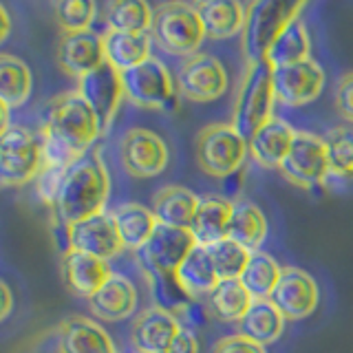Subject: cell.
Returning <instances> with one entry per match:
<instances>
[{
  "mask_svg": "<svg viewBox=\"0 0 353 353\" xmlns=\"http://www.w3.org/2000/svg\"><path fill=\"white\" fill-rule=\"evenodd\" d=\"M66 250L82 252L102 261L117 256L124 245H121V239L117 234L113 214L99 212L80 221V223L69 225L66 228Z\"/></svg>",
  "mask_w": 353,
  "mask_h": 353,
  "instance_id": "cell-15",
  "label": "cell"
},
{
  "mask_svg": "<svg viewBox=\"0 0 353 353\" xmlns=\"http://www.w3.org/2000/svg\"><path fill=\"white\" fill-rule=\"evenodd\" d=\"M75 91L95 113L99 128L104 132L113 124L117 108L121 104V99H124V80H121V73L113 69L108 62H104L95 71L80 77Z\"/></svg>",
  "mask_w": 353,
  "mask_h": 353,
  "instance_id": "cell-11",
  "label": "cell"
},
{
  "mask_svg": "<svg viewBox=\"0 0 353 353\" xmlns=\"http://www.w3.org/2000/svg\"><path fill=\"white\" fill-rule=\"evenodd\" d=\"M194 7L208 38H232L243 31V25H245V5L236 3V0H203Z\"/></svg>",
  "mask_w": 353,
  "mask_h": 353,
  "instance_id": "cell-27",
  "label": "cell"
},
{
  "mask_svg": "<svg viewBox=\"0 0 353 353\" xmlns=\"http://www.w3.org/2000/svg\"><path fill=\"white\" fill-rule=\"evenodd\" d=\"M212 353H268V351H265V347L256 345V342L236 334V336H228L223 340H219Z\"/></svg>",
  "mask_w": 353,
  "mask_h": 353,
  "instance_id": "cell-41",
  "label": "cell"
},
{
  "mask_svg": "<svg viewBox=\"0 0 353 353\" xmlns=\"http://www.w3.org/2000/svg\"><path fill=\"white\" fill-rule=\"evenodd\" d=\"M176 91L192 102H212L228 91V73L214 55L194 53L181 64Z\"/></svg>",
  "mask_w": 353,
  "mask_h": 353,
  "instance_id": "cell-13",
  "label": "cell"
},
{
  "mask_svg": "<svg viewBox=\"0 0 353 353\" xmlns=\"http://www.w3.org/2000/svg\"><path fill=\"white\" fill-rule=\"evenodd\" d=\"M11 309H14V294H11L5 281H0V323L9 318Z\"/></svg>",
  "mask_w": 353,
  "mask_h": 353,
  "instance_id": "cell-43",
  "label": "cell"
},
{
  "mask_svg": "<svg viewBox=\"0 0 353 353\" xmlns=\"http://www.w3.org/2000/svg\"><path fill=\"white\" fill-rule=\"evenodd\" d=\"M281 270L283 268L270 254L254 252L239 281L245 285V290L250 292L252 298H270L276 283L281 279Z\"/></svg>",
  "mask_w": 353,
  "mask_h": 353,
  "instance_id": "cell-34",
  "label": "cell"
},
{
  "mask_svg": "<svg viewBox=\"0 0 353 353\" xmlns=\"http://www.w3.org/2000/svg\"><path fill=\"white\" fill-rule=\"evenodd\" d=\"M88 307L93 316L108 320V323H119L135 314L137 290L126 276L110 274V279L88 298Z\"/></svg>",
  "mask_w": 353,
  "mask_h": 353,
  "instance_id": "cell-21",
  "label": "cell"
},
{
  "mask_svg": "<svg viewBox=\"0 0 353 353\" xmlns=\"http://www.w3.org/2000/svg\"><path fill=\"white\" fill-rule=\"evenodd\" d=\"M294 137L296 130L287 121L274 117L254 132V137L248 141V148L256 163L265 165V168H281L283 159L294 143Z\"/></svg>",
  "mask_w": 353,
  "mask_h": 353,
  "instance_id": "cell-22",
  "label": "cell"
},
{
  "mask_svg": "<svg viewBox=\"0 0 353 353\" xmlns=\"http://www.w3.org/2000/svg\"><path fill=\"white\" fill-rule=\"evenodd\" d=\"M281 172L287 181L301 188L323 183L329 174L325 139L314 135V132L296 130L292 148L281 163Z\"/></svg>",
  "mask_w": 353,
  "mask_h": 353,
  "instance_id": "cell-9",
  "label": "cell"
},
{
  "mask_svg": "<svg viewBox=\"0 0 353 353\" xmlns=\"http://www.w3.org/2000/svg\"><path fill=\"white\" fill-rule=\"evenodd\" d=\"M58 353H117V347L95 320L71 316L58 327Z\"/></svg>",
  "mask_w": 353,
  "mask_h": 353,
  "instance_id": "cell-20",
  "label": "cell"
},
{
  "mask_svg": "<svg viewBox=\"0 0 353 353\" xmlns=\"http://www.w3.org/2000/svg\"><path fill=\"white\" fill-rule=\"evenodd\" d=\"M104 42V60L126 73L135 66L150 60V33H126V31H106Z\"/></svg>",
  "mask_w": 353,
  "mask_h": 353,
  "instance_id": "cell-24",
  "label": "cell"
},
{
  "mask_svg": "<svg viewBox=\"0 0 353 353\" xmlns=\"http://www.w3.org/2000/svg\"><path fill=\"white\" fill-rule=\"evenodd\" d=\"M270 301L285 316V320H303L316 312L320 292L316 281L307 272L287 265L281 270V279L276 283Z\"/></svg>",
  "mask_w": 353,
  "mask_h": 353,
  "instance_id": "cell-16",
  "label": "cell"
},
{
  "mask_svg": "<svg viewBox=\"0 0 353 353\" xmlns=\"http://www.w3.org/2000/svg\"><path fill=\"white\" fill-rule=\"evenodd\" d=\"M42 170V143L27 128L9 126L0 135V183L25 185Z\"/></svg>",
  "mask_w": 353,
  "mask_h": 353,
  "instance_id": "cell-8",
  "label": "cell"
},
{
  "mask_svg": "<svg viewBox=\"0 0 353 353\" xmlns=\"http://www.w3.org/2000/svg\"><path fill=\"white\" fill-rule=\"evenodd\" d=\"M179 329V318L172 312L161 307H150L135 318L130 329V340L139 353H168Z\"/></svg>",
  "mask_w": 353,
  "mask_h": 353,
  "instance_id": "cell-18",
  "label": "cell"
},
{
  "mask_svg": "<svg viewBox=\"0 0 353 353\" xmlns=\"http://www.w3.org/2000/svg\"><path fill=\"white\" fill-rule=\"evenodd\" d=\"M110 194V176L97 150L86 152L64 172L60 192L51 208L55 223L66 230L73 223L104 212Z\"/></svg>",
  "mask_w": 353,
  "mask_h": 353,
  "instance_id": "cell-2",
  "label": "cell"
},
{
  "mask_svg": "<svg viewBox=\"0 0 353 353\" xmlns=\"http://www.w3.org/2000/svg\"><path fill=\"white\" fill-rule=\"evenodd\" d=\"M323 139L327 148L329 172L342 176V179H353V128H331Z\"/></svg>",
  "mask_w": 353,
  "mask_h": 353,
  "instance_id": "cell-36",
  "label": "cell"
},
{
  "mask_svg": "<svg viewBox=\"0 0 353 353\" xmlns=\"http://www.w3.org/2000/svg\"><path fill=\"white\" fill-rule=\"evenodd\" d=\"M248 152V141L232 124H210L196 137L199 168L216 179L234 174L245 161Z\"/></svg>",
  "mask_w": 353,
  "mask_h": 353,
  "instance_id": "cell-6",
  "label": "cell"
},
{
  "mask_svg": "<svg viewBox=\"0 0 353 353\" xmlns=\"http://www.w3.org/2000/svg\"><path fill=\"white\" fill-rule=\"evenodd\" d=\"M194 248L196 241L190 230L159 223L154 228L148 243L137 254H139V263L143 265V272L176 274L179 265Z\"/></svg>",
  "mask_w": 353,
  "mask_h": 353,
  "instance_id": "cell-12",
  "label": "cell"
},
{
  "mask_svg": "<svg viewBox=\"0 0 353 353\" xmlns=\"http://www.w3.org/2000/svg\"><path fill=\"white\" fill-rule=\"evenodd\" d=\"M168 353H199V340L194 336V331L181 327L179 334L174 336Z\"/></svg>",
  "mask_w": 353,
  "mask_h": 353,
  "instance_id": "cell-42",
  "label": "cell"
},
{
  "mask_svg": "<svg viewBox=\"0 0 353 353\" xmlns=\"http://www.w3.org/2000/svg\"><path fill=\"white\" fill-rule=\"evenodd\" d=\"M199 199L192 190L181 185H168L154 194L152 201V214L157 219V223L190 230L194 212L199 208Z\"/></svg>",
  "mask_w": 353,
  "mask_h": 353,
  "instance_id": "cell-26",
  "label": "cell"
},
{
  "mask_svg": "<svg viewBox=\"0 0 353 353\" xmlns=\"http://www.w3.org/2000/svg\"><path fill=\"white\" fill-rule=\"evenodd\" d=\"M232 210H234V203H230L223 196H205L199 201V208L190 225L196 245L208 248L228 239Z\"/></svg>",
  "mask_w": 353,
  "mask_h": 353,
  "instance_id": "cell-23",
  "label": "cell"
},
{
  "mask_svg": "<svg viewBox=\"0 0 353 353\" xmlns=\"http://www.w3.org/2000/svg\"><path fill=\"white\" fill-rule=\"evenodd\" d=\"M176 281H179L185 296L190 298V301H194V298L203 294H212L221 279L212 261H210L208 250L196 245L179 265V270H176Z\"/></svg>",
  "mask_w": 353,
  "mask_h": 353,
  "instance_id": "cell-29",
  "label": "cell"
},
{
  "mask_svg": "<svg viewBox=\"0 0 353 353\" xmlns=\"http://www.w3.org/2000/svg\"><path fill=\"white\" fill-rule=\"evenodd\" d=\"M102 135L95 113L77 91L58 95L47 106L38 139L42 143V168H69Z\"/></svg>",
  "mask_w": 353,
  "mask_h": 353,
  "instance_id": "cell-1",
  "label": "cell"
},
{
  "mask_svg": "<svg viewBox=\"0 0 353 353\" xmlns=\"http://www.w3.org/2000/svg\"><path fill=\"white\" fill-rule=\"evenodd\" d=\"M305 9L303 0H256L245 7V25H243L241 49L248 64L265 62L274 40L292 20L301 18Z\"/></svg>",
  "mask_w": 353,
  "mask_h": 353,
  "instance_id": "cell-3",
  "label": "cell"
},
{
  "mask_svg": "<svg viewBox=\"0 0 353 353\" xmlns=\"http://www.w3.org/2000/svg\"><path fill=\"white\" fill-rule=\"evenodd\" d=\"M121 80H124V97L130 104L157 110L176 108L179 91L161 60L150 58L135 69L121 73Z\"/></svg>",
  "mask_w": 353,
  "mask_h": 353,
  "instance_id": "cell-7",
  "label": "cell"
},
{
  "mask_svg": "<svg viewBox=\"0 0 353 353\" xmlns=\"http://www.w3.org/2000/svg\"><path fill=\"white\" fill-rule=\"evenodd\" d=\"M309 51H312L309 31L305 27V22L301 18H296L283 29L281 36L274 40L265 62H268L272 69H279V66H290V64L309 60Z\"/></svg>",
  "mask_w": 353,
  "mask_h": 353,
  "instance_id": "cell-31",
  "label": "cell"
},
{
  "mask_svg": "<svg viewBox=\"0 0 353 353\" xmlns=\"http://www.w3.org/2000/svg\"><path fill=\"white\" fill-rule=\"evenodd\" d=\"M64 172L66 168H42L36 176V192L40 196V201L44 205L53 208L55 199H58L60 192V185L64 179Z\"/></svg>",
  "mask_w": 353,
  "mask_h": 353,
  "instance_id": "cell-39",
  "label": "cell"
},
{
  "mask_svg": "<svg viewBox=\"0 0 353 353\" xmlns=\"http://www.w3.org/2000/svg\"><path fill=\"white\" fill-rule=\"evenodd\" d=\"M274 77L272 66L268 62L248 64L243 80L239 84L234 99V121L232 126L239 130V135L250 141L263 124L274 119Z\"/></svg>",
  "mask_w": 353,
  "mask_h": 353,
  "instance_id": "cell-4",
  "label": "cell"
},
{
  "mask_svg": "<svg viewBox=\"0 0 353 353\" xmlns=\"http://www.w3.org/2000/svg\"><path fill=\"white\" fill-rule=\"evenodd\" d=\"M9 128V108L0 102V135Z\"/></svg>",
  "mask_w": 353,
  "mask_h": 353,
  "instance_id": "cell-45",
  "label": "cell"
},
{
  "mask_svg": "<svg viewBox=\"0 0 353 353\" xmlns=\"http://www.w3.org/2000/svg\"><path fill=\"white\" fill-rule=\"evenodd\" d=\"M119 157L121 165L130 176L152 179V176H159L165 170L170 152L157 132L148 128H130L121 137Z\"/></svg>",
  "mask_w": 353,
  "mask_h": 353,
  "instance_id": "cell-10",
  "label": "cell"
},
{
  "mask_svg": "<svg viewBox=\"0 0 353 353\" xmlns=\"http://www.w3.org/2000/svg\"><path fill=\"white\" fill-rule=\"evenodd\" d=\"M110 214H113L121 245H124V250H132V252H139L146 245L154 228L159 225L157 219L152 214V210L143 208L139 203H124L115 208Z\"/></svg>",
  "mask_w": 353,
  "mask_h": 353,
  "instance_id": "cell-28",
  "label": "cell"
},
{
  "mask_svg": "<svg viewBox=\"0 0 353 353\" xmlns=\"http://www.w3.org/2000/svg\"><path fill=\"white\" fill-rule=\"evenodd\" d=\"M285 331V316L270 298H254L248 314L239 323V334L265 347L276 342Z\"/></svg>",
  "mask_w": 353,
  "mask_h": 353,
  "instance_id": "cell-25",
  "label": "cell"
},
{
  "mask_svg": "<svg viewBox=\"0 0 353 353\" xmlns=\"http://www.w3.org/2000/svg\"><path fill=\"white\" fill-rule=\"evenodd\" d=\"M11 33V18H9V11L0 5V44H3Z\"/></svg>",
  "mask_w": 353,
  "mask_h": 353,
  "instance_id": "cell-44",
  "label": "cell"
},
{
  "mask_svg": "<svg viewBox=\"0 0 353 353\" xmlns=\"http://www.w3.org/2000/svg\"><path fill=\"white\" fill-rule=\"evenodd\" d=\"M336 108L342 119L353 124V71L340 77L336 88Z\"/></svg>",
  "mask_w": 353,
  "mask_h": 353,
  "instance_id": "cell-40",
  "label": "cell"
},
{
  "mask_svg": "<svg viewBox=\"0 0 353 353\" xmlns=\"http://www.w3.org/2000/svg\"><path fill=\"white\" fill-rule=\"evenodd\" d=\"M150 38L170 55H194L205 38V31L194 5L165 3L152 11Z\"/></svg>",
  "mask_w": 353,
  "mask_h": 353,
  "instance_id": "cell-5",
  "label": "cell"
},
{
  "mask_svg": "<svg viewBox=\"0 0 353 353\" xmlns=\"http://www.w3.org/2000/svg\"><path fill=\"white\" fill-rule=\"evenodd\" d=\"M55 60H58L60 69L66 75H73L75 80H80V77L95 71L97 66L106 62L102 36H97L93 31L64 33L58 42Z\"/></svg>",
  "mask_w": 353,
  "mask_h": 353,
  "instance_id": "cell-17",
  "label": "cell"
},
{
  "mask_svg": "<svg viewBox=\"0 0 353 353\" xmlns=\"http://www.w3.org/2000/svg\"><path fill=\"white\" fill-rule=\"evenodd\" d=\"M254 298L245 290L239 279H228L219 281L214 287V292L210 294V305L216 318L225 320V323H241L243 316L248 314V309L252 305Z\"/></svg>",
  "mask_w": 353,
  "mask_h": 353,
  "instance_id": "cell-33",
  "label": "cell"
},
{
  "mask_svg": "<svg viewBox=\"0 0 353 353\" xmlns=\"http://www.w3.org/2000/svg\"><path fill=\"white\" fill-rule=\"evenodd\" d=\"M276 102L285 106H305L323 93L325 71L316 60H305L290 66L272 69Z\"/></svg>",
  "mask_w": 353,
  "mask_h": 353,
  "instance_id": "cell-14",
  "label": "cell"
},
{
  "mask_svg": "<svg viewBox=\"0 0 353 353\" xmlns=\"http://www.w3.org/2000/svg\"><path fill=\"white\" fill-rule=\"evenodd\" d=\"M205 250L210 254V261H212L221 281L241 279V274L245 270V265L250 263V256H252V252H248L245 248L239 245V243L232 239H223V241L214 243V245H208Z\"/></svg>",
  "mask_w": 353,
  "mask_h": 353,
  "instance_id": "cell-37",
  "label": "cell"
},
{
  "mask_svg": "<svg viewBox=\"0 0 353 353\" xmlns=\"http://www.w3.org/2000/svg\"><path fill=\"white\" fill-rule=\"evenodd\" d=\"M110 268L102 259L88 256V254L66 250L62 256V283L73 296L91 298L99 287L110 279Z\"/></svg>",
  "mask_w": 353,
  "mask_h": 353,
  "instance_id": "cell-19",
  "label": "cell"
},
{
  "mask_svg": "<svg viewBox=\"0 0 353 353\" xmlns=\"http://www.w3.org/2000/svg\"><path fill=\"white\" fill-rule=\"evenodd\" d=\"M106 25L108 31H126V33H150L152 27V9L141 0H119L106 7Z\"/></svg>",
  "mask_w": 353,
  "mask_h": 353,
  "instance_id": "cell-35",
  "label": "cell"
},
{
  "mask_svg": "<svg viewBox=\"0 0 353 353\" xmlns=\"http://www.w3.org/2000/svg\"><path fill=\"white\" fill-rule=\"evenodd\" d=\"M31 69L11 53H0V102L9 110L22 106L31 95Z\"/></svg>",
  "mask_w": 353,
  "mask_h": 353,
  "instance_id": "cell-32",
  "label": "cell"
},
{
  "mask_svg": "<svg viewBox=\"0 0 353 353\" xmlns=\"http://www.w3.org/2000/svg\"><path fill=\"white\" fill-rule=\"evenodd\" d=\"M228 239L236 241L248 252H259V248L268 239V219L261 212L259 205L250 201L234 203L228 228Z\"/></svg>",
  "mask_w": 353,
  "mask_h": 353,
  "instance_id": "cell-30",
  "label": "cell"
},
{
  "mask_svg": "<svg viewBox=\"0 0 353 353\" xmlns=\"http://www.w3.org/2000/svg\"><path fill=\"white\" fill-rule=\"evenodd\" d=\"M53 14L64 33H82L91 31L97 7L91 0H62L53 5Z\"/></svg>",
  "mask_w": 353,
  "mask_h": 353,
  "instance_id": "cell-38",
  "label": "cell"
}]
</instances>
